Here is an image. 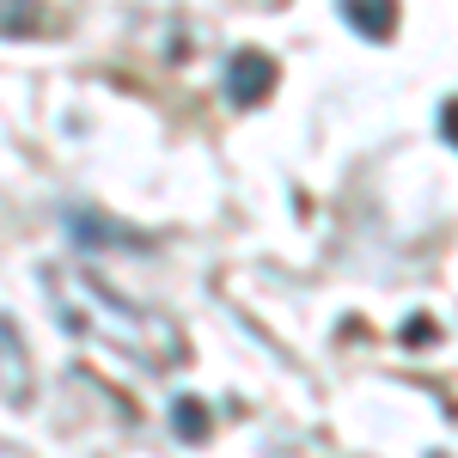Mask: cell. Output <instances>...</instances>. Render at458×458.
<instances>
[{
	"label": "cell",
	"mask_w": 458,
	"mask_h": 458,
	"mask_svg": "<svg viewBox=\"0 0 458 458\" xmlns=\"http://www.w3.org/2000/svg\"><path fill=\"white\" fill-rule=\"evenodd\" d=\"M43 282H49L55 312H62V324H68L73 336L123 354V360H141V367H177L183 360V330H177L172 318L147 312V306H129L92 269H49Z\"/></svg>",
	"instance_id": "obj_1"
},
{
	"label": "cell",
	"mask_w": 458,
	"mask_h": 458,
	"mask_svg": "<svg viewBox=\"0 0 458 458\" xmlns=\"http://www.w3.org/2000/svg\"><path fill=\"white\" fill-rule=\"evenodd\" d=\"M269 86H276V62L263 49H239L233 68H226V98L233 105H257V98H269Z\"/></svg>",
	"instance_id": "obj_2"
},
{
	"label": "cell",
	"mask_w": 458,
	"mask_h": 458,
	"mask_svg": "<svg viewBox=\"0 0 458 458\" xmlns=\"http://www.w3.org/2000/svg\"><path fill=\"white\" fill-rule=\"evenodd\" d=\"M0 386H6L13 403L31 397V367H25V343H19V324L13 318H0Z\"/></svg>",
	"instance_id": "obj_3"
},
{
	"label": "cell",
	"mask_w": 458,
	"mask_h": 458,
	"mask_svg": "<svg viewBox=\"0 0 458 458\" xmlns=\"http://www.w3.org/2000/svg\"><path fill=\"white\" fill-rule=\"evenodd\" d=\"M343 13L367 37H391V25H397V0H343Z\"/></svg>",
	"instance_id": "obj_4"
},
{
	"label": "cell",
	"mask_w": 458,
	"mask_h": 458,
	"mask_svg": "<svg viewBox=\"0 0 458 458\" xmlns=\"http://www.w3.org/2000/svg\"><path fill=\"white\" fill-rule=\"evenodd\" d=\"M172 410H177V416H172V422H177V434H183V440H202V428H208L202 403H196V397H177Z\"/></svg>",
	"instance_id": "obj_5"
}]
</instances>
